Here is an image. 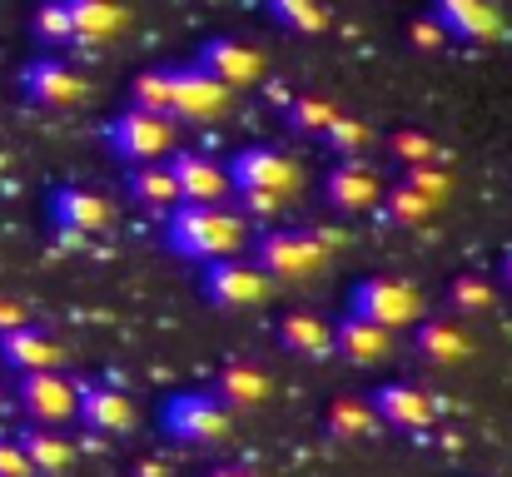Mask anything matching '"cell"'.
<instances>
[{
  "label": "cell",
  "instance_id": "1",
  "mask_svg": "<svg viewBox=\"0 0 512 477\" xmlns=\"http://www.w3.org/2000/svg\"><path fill=\"white\" fill-rule=\"evenodd\" d=\"M249 219L229 204H179L165 219V249L184 264H219V259H239V249L249 244Z\"/></svg>",
  "mask_w": 512,
  "mask_h": 477
},
{
  "label": "cell",
  "instance_id": "2",
  "mask_svg": "<svg viewBox=\"0 0 512 477\" xmlns=\"http://www.w3.org/2000/svg\"><path fill=\"white\" fill-rule=\"evenodd\" d=\"M254 249V269L264 279H284V284H299V279H319L329 269V239L324 234H309V229H264L249 239Z\"/></svg>",
  "mask_w": 512,
  "mask_h": 477
},
{
  "label": "cell",
  "instance_id": "3",
  "mask_svg": "<svg viewBox=\"0 0 512 477\" xmlns=\"http://www.w3.org/2000/svg\"><path fill=\"white\" fill-rule=\"evenodd\" d=\"M160 428L170 433L174 443H189V448H209V443H224L229 428H234V413L209 393V388H179L160 403Z\"/></svg>",
  "mask_w": 512,
  "mask_h": 477
},
{
  "label": "cell",
  "instance_id": "4",
  "mask_svg": "<svg viewBox=\"0 0 512 477\" xmlns=\"http://www.w3.org/2000/svg\"><path fill=\"white\" fill-rule=\"evenodd\" d=\"M348 314L353 318H368L388 333L398 328H418L423 323V294L408 284V279H393V274H368L348 289Z\"/></svg>",
  "mask_w": 512,
  "mask_h": 477
},
{
  "label": "cell",
  "instance_id": "5",
  "mask_svg": "<svg viewBox=\"0 0 512 477\" xmlns=\"http://www.w3.org/2000/svg\"><path fill=\"white\" fill-rule=\"evenodd\" d=\"M224 174H229V189L234 194H264V199H279V204L289 194H299V184H304L299 164L284 155V150H274V145H249V150L229 155Z\"/></svg>",
  "mask_w": 512,
  "mask_h": 477
},
{
  "label": "cell",
  "instance_id": "6",
  "mask_svg": "<svg viewBox=\"0 0 512 477\" xmlns=\"http://www.w3.org/2000/svg\"><path fill=\"white\" fill-rule=\"evenodd\" d=\"M189 65L204 70V75H209L214 85H224L229 95H234V90H254V85H264V75H269L264 50H254V45L239 40V35H209Z\"/></svg>",
  "mask_w": 512,
  "mask_h": 477
},
{
  "label": "cell",
  "instance_id": "7",
  "mask_svg": "<svg viewBox=\"0 0 512 477\" xmlns=\"http://www.w3.org/2000/svg\"><path fill=\"white\" fill-rule=\"evenodd\" d=\"M105 145H110V155L130 159V164H155V159L170 155L174 120L145 115V110H130V105H125V110L105 125Z\"/></svg>",
  "mask_w": 512,
  "mask_h": 477
},
{
  "label": "cell",
  "instance_id": "8",
  "mask_svg": "<svg viewBox=\"0 0 512 477\" xmlns=\"http://www.w3.org/2000/svg\"><path fill=\"white\" fill-rule=\"evenodd\" d=\"M50 224H55L65 239L85 244V239L115 229V204H110L100 189H90V184H60V189L50 194Z\"/></svg>",
  "mask_w": 512,
  "mask_h": 477
},
{
  "label": "cell",
  "instance_id": "9",
  "mask_svg": "<svg viewBox=\"0 0 512 477\" xmlns=\"http://www.w3.org/2000/svg\"><path fill=\"white\" fill-rule=\"evenodd\" d=\"M85 95H90L85 75L70 70V65L55 60V55H40V60H30V65L20 70V100L35 105V110H75Z\"/></svg>",
  "mask_w": 512,
  "mask_h": 477
},
{
  "label": "cell",
  "instance_id": "10",
  "mask_svg": "<svg viewBox=\"0 0 512 477\" xmlns=\"http://www.w3.org/2000/svg\"><path fill=\"white\" fill-rule=\"evenodd\" d=\"M199 294L214 309H259L269 299V279L249 259H219V264H204Z\"/></svg>",
  "mask_w": 512,
  "mask_h": 477
},
{
  "label": "cell",
  "instance_id": "11",
  "mask_svg": "<svg viewBox=\"0 0 512 477\" xmlns=\"http://www.w3.org/2000/svg\"><path fill=\"white\" fill-rule=\"evenodd\" d=\"M15 398H20V413H25L35 428H55V423H70V418H75L80 383L65 378V368H60V373H25L20 388H15Z\"/></svg>",
  "mask_w": 512,
  "mask_h": 477
},
{
  "label": "cell",
  "instance_id": "12",
  "mask_svg": "<svg viewBox=\"0 0 512 477\" xmlns=\"http://www.w3.org/2000/svg\"><path fill=\"white\" fill-rule=\"evenodd\" d=\"M229 110V90L214 85L204 70L194 65H170V120L184 125H209Z\"/></svg>",
  "mask_w": 512,
  "mask_h": 477
},
{
  "label": "cell",
  "instance_id": "13",
  "mask_svg": "<svg viewBox=\"0 0 512 477\" xmlns=\"http://www.w3.org/2000/svg\"><path fill=\"white\" fill-rule=\"evenodd\" d=\"M324 199L329 209L343 219H358V214H373L378 199H383V179L368 159H339L329 174H324Z\"/></svg>",
  "mask_w": 512,
  "mask_h": 477
},
{
  "label": "cell",
  "instance_id": "14",
  "mask_svg": "<svg viewBox=\"0 0 512 477\" xmlns=\"http://www.w3.org/2000/svg\"><path fill=\"white\" fill-rule=\"evenodd\" d=\"M368 398V408L378 413V423L383 428H393V433H428L433 428V393H423V388H413V383H403V378H393V383H378L373 393H363Z\"/></svg>",
  "mask_w": 512,
  "mask_h": 477
},
{
  "label": "cell",
  "instance_id": "15",
  "mask_svg": "<svg viewBox=\"0 0 512 477\" xmlns=\"http://www.w3.org/2000/svg\"><path fill=\"white\" fill-rule=\"evenodd\" d=\"M75 418L90 428V433H105V438H125L140 413H135V398L115 383H80V403H75Z\"/></svg>",
  "mask_w": 512,
  "mask_h": 477
},
{
  "label": "cell",
  "instance_id": "16",
  "mask_svg": "<svg viewBox=\"0 0 512 477\" xmlns=\"http://www.w3.org/2000/svg\"><path fill=\"white\" fill-rule=\"evenodd\" d=\"M174 174V189H179V204H224L234 189H229V174L224 164L204 150H179L165 159Z\"/></svg>",
  "mask_w": 512,
  "mask_h": 477
},
{
  "label": "cell",
  "instance_id": "17",
  "mask_svg": "<svg viewBox=\"0 0 512 477\" xmlns=\"http://www.w3.org/2000/svg\"><path fill=\"white\" fill-rule=\"evenodd\" d=\"M428 15L443 25L448 40H473V45H493L503 35V15L493 0H433Z\"/></svg>",
  "mask_w": 512,
  "mask_h": 477
},
{
  "label": "cell",
  "instance_id": "18",
  "mask_svg": "<svg viewBox=\"0 0 512 477\" xmlns=\"http://www.w3.org/2000/svg\"><path fill=\"white\" fill-rule=\"evenodd\" d=\"M229 413H254V408H264L269 398H274V378L259 368V363H249V358H229L219 373H214V388H209Z\"/></svg>",
  "mask_w": 512,
  "mask_h": 477
},
{
  "label": "cell",
  "instance_id": "19",
  "mask_svg": "<svg viewBox=\"0 0 512 477\" xmlns=\"http://www.w3.org/2000/svg\"><path fill=\"white\" fill-rule=\"evenodd\" d=\"M0 363L10 368V373H60L65 368V348L45 333V328H15V333H5L0 338Z\"/></svg>",
  "mask_w": 512,
  "mask_h": 477
},
{
  "label": "cell",
  "instance_id": "20",
  "mask_svg": "<svg viewBox=\"0 0 512 477\" xmlns=\"http://www.w3.org/2000/svg\"><path fill=\"white\" fill-rule=\"evenodd\" d=\"M413 353L423 358V363H433V368H458V363H468L473 353H478V343L463 333V323H453V318H423L418 328H413Z\"/></svg>",
  "mask_w": 512,
  "mask_h": 477
},
{
  "label": "cell",
  "instance_id": "21",
  "mask_svg": "<svg viewBox=\"0 0 512 477\" xmlns=\"http://www.w3.org/2000/svg\"><path fill=\"white\" fill-rule=\"evenodd\" d=\"M274 338H279V348L294 353V358H309V363L334 358V323H329L324 314H314V309H294V314H284L279 318V328H274Z\"/></svg>",
  "mask_w": 512,
  "mask_h": 477
},
{
  "label": "cell",
  "instance_id": "22",
  "mask_svg": "<svg viewBox=\"0 0 512 477\" xmlns=\"http://www.w3.org/2000/svg\"><path fill=\"white\" fill-rule=\"evenodd\" d=\"M334 353L348 358V363H358V368L383 363V358H393V333L378 328V323H368V318L343 314L339 323H334Z\"/></svg>",
  "mask_w": 512,
  "mask_h": 477
},
{
  "label": "cell",
  "instance_id": "23",
  "mask_svg": "<svg viewBox=\"0 0 512 477\" xmlns=\"http://www.w3.org/2000/svg\"><path fill=\"white\" fill-rule=\"evenodd\" d=\"M65 10H70V35L85 40V45L115 40L130 20V10L120 0H65Z\"/></svg>",
  "mask_w": 512,
  "mask_h": 477
},
{
  "label": "cell",
  "instance_id": "24",
  "mask_svg": "<svg viewBox=\"0 0 512 477\" xmlns=\"http://www.w3.org/2000/svg\"><path fill=\"white\" fill-rule=\"evenodd\" d=\"M15 443H20V453H25V463H30V473L35 477H60L75 468V448L55 433V428H20L15 433Z\"/></svg>",
  "mask_w": 512,
  "mask_h": 477
},
{
  "label": "cell",
  "instance_id": "25",
  "mask_svg": "<svg viewBox=\"0 0 512 477\" xmlns=\"http://www.w3.org/2000/svg\"><path fill=\"white\" fill-rule=\"evenodd\" d=\"M378 413L368 408V398H358V393H339V398H329V408H324V433L329 438H339V443H368V438H378Z\"/></svg>",
  "mask_w": 512,
  "mask_h": 477
},
{
  "label": "cell",
  "instance_id": "26",
  "mask_svg": "<svg viewBox=\"0 0 512 477\" xmlns=\"http://www.w3.org/2000/svg\"><path fill=\"white\" fill-rule=\"evenodd\" d=\"M125 189H130V199H135L140 209H150V214H170V209H179V189H174V174H170L165 159L135 164L130 179H125Z\"/></svg>",
  "mask_w": 512,
  "mask_h": 477
},
{
  "label": "cell",
  "instance_id": "27",
  "mask_svg": "<svg viewBox=\"0 0 512 477\" xmlns=\"http://www.w3.org/2000/svg\"><path fill=\"white\" fill-rule=\"evenodd\" d=\"M339 120V105L329 100V95H319V90H304V95H294L289 105H284V125L299 135V140H324L329 135V125Z\"/></svg>",
  "mask_w": 512,
  "mask_h": 477
},
{
  "label": "cell",
  "instance_id": "28",
  "mask_svg": "<svg viewBox=\"0 0 512 477\" xmlns=\"http://www.w3.org/2000/svg\"><path fill=\"white\" fill-rule=\"evenodd\" d=\"M383 150H388V159H393L398 169H418V164H448L443 145H438L428 130H418V125H398V130H388V135H383Z\"/></svg>",
  "mask_w": 512,
  "mask_h": 477
},
{
  "label": "cell",
  "instance_id": "29",
  "mask_svg": "<svg viewBox=\"0 0 512 477\" xmlns=\"http://www.w3.org/2000/svg\"><path fill=\"white\" fill-rule=\"evenodd\" d=\"M443 299H448L453 318H483L498 309V284L488 274H453Z\"/></svg>",
  "mask_w": 512,
  "mask_h": 477
},
{
  "label": "cell",
  "instance_id": "30",
  "mask_svg": "<svg viewBox=\"0 0 512 477\" xmlns=\"http://www.w3.org/2000/svg\"><path fill=\"white\" fill-rule=\"evenodd\" d=\"M264 15L289 35H324L329 30V5L324 0H264Z\"/></svg>",
  "mask_w": 512,
  "mask_h": 477
},
{
  "label": "cell",
  "instance_id": "31",
  "mask_svg": "<svg viewBox=\"0 0 512 477\" xmlns=\"http://www.w3.org/2000/svg\"><path fill=\"white\" fill-rule=\"evenodd\" d=\"M378 214H383V224H393V229H418V224H428L438 209H433L428 199H418L413 189H403V184H383Z\"/></svg>",
  "mask_w": 512,
  "mask_h": 477
},
{
  "label": "cell",
  "instance_id": "32",
  "mask_svg": "<svg viewBox=\"0 0 512 477\" xmlns=\"http://www.w3.org/2000/svg\"><path fill=\"white\" fill-rule=\"evenodd\" d=\"M130 110H145V115H165L170 120V70L150 65L130 80Z\"/></svg>",
  "mask_w": 512,
  "mask_h": 477
},
{
  "label": "cell",
  "instance_id": "33",
  "mask_svg": "<svg viewBox=\"0 0 512 477\" xmlns=\"http://www.w3.org/2000/svg\"><path fill=\"white\" fill-rule=\"evenodd\" d=\"M398 184L413 189L418 199H428L433 209H443L453 199V174L448 164H418V169H398Z\"/></svg>",
  "mask_w": 512,
  "mask_h": 477
},
{
  "label": "cell",
  "instance_id": "34",
  "mask_svg": "<svg viewBox=\"0 0 512 477\" xmlns=\"http://www.w3.org/2000/svg\"><path fill=\"white\" fill-rule=\"evenodd\" d=\"M319 145H324L334 159H363V150L373 145V130H368L358 115H343L339 110V120L329 125V135H324Z\"/></svg>",
  "mask_w": 512,
  "mask_h": 477
},
{
  "label": "cell",
  "instance_id": "35",
  "mask_svg": "<svg viewBox=\"0 0 512 477\" xmlns=\"http://www.w3.org/2000/svg\"><path fill=\"white\" fill-rule=\"evenodd\" d=\"M30 30H35L40 45H70V40H75V35H70V10H65V0H40L35 15H30Z\"/></svg>",
  "mask_w": 512,
  "mask_h": 477
},
{
  "label": "cell",
  "instance_id": "36",
  "mask_svg": "<svg viewBox=\"0 0 512 477\" xmlns=\"http://www.w3.org/2000/svg\"><path fill=\"white\" fill-rule=\"evenodd\" d=\"M408 45L423 50V55H438V50L448 45V35H443V25H438L433 15H413V20H408Z\"/></svg>",
  "mask_w": 512,
  "mask_h": 477
},
{
  "label": "cell",
  "instance_id": "37",
  "mask_svg": "<svg viewBox=\"0 0 512 477\" xmlns=\"http://www.w3.org/2000/svg\"><path fill=\"white\" fill-rule=\"evenodd\" d=\"M0 477H35V473H30V463H25V453H20V443H15V438H0Z\"/></svg>",
  "mask_w": 512,
  "mask_h": 477
},
{
  "label": "cell",
  "instance_id": "38",
  "mask_svg": "<svg viewBox=\"0 0 512 477\" xmlns=\"http://www.w3.org/2000/svg\"><path fill=\"white\" fill-rule=\"evenodd\" d=\"M30 323H35V318H30V309H25L20 299H5V294H0V338L15 333V328H30Z\"/></svg>",
  "mask_w": 512,
  "mask_h": 477
},
{
  "label": "cell",
  "instance_id": "39",
  "mask_svg": "<svg viewBox=\"0 0 512 477\" xmlns=\"http://www.w3.org/2000/svg\"><path fill=\"white\" fill-rule=\"evenodd\" d=\"M239 204H244L249 214H264V219L279 214V199H264V194H239Z\"/></svg>",
  "mask_w": 512,
  "mask_h": 477
},
{
  "label": "cell",
  "instance_id": "40",
  "mask_svg": "<svg viewBox=\"0 0 512 477\" xmlns=\"http://www.w3.org/2000/svg\"><path fill=\"white\" fill-rule=\"evenodd\" d=\"M498 279H503V289H512V254H503V269H498Z\"/></svg>",
  "mask_w": 512,
  "mask_h": 477
},
{
  "label": "cell",
  "instance_id": "41",
  "mask_svg": "<svg viewBox=\"0 0 512 477\" xmlns=\"http://www.w3.org/2000/svg\"><path fill=\"white\" fill-rule=\"evenodd\" d=\"M209 477H254V473H249V468H214Z\"/></svg>",
  "mask_w": 512,
  "mask_h": 477
},
{
  "label": "cell",
  "instance_id": "42",
  "mask_svg": "<svg viewBox=\"0 0 512 477\" xmlns=\"http://www.w3.org/2000/svg\"><path fill=\"white\" fill-rule=\"evenodd\" d=\"M0 174H5V155H0Z\"/></svg>",
  "mask_w": 512,
  "mask_h": 477
}]
</instances>
